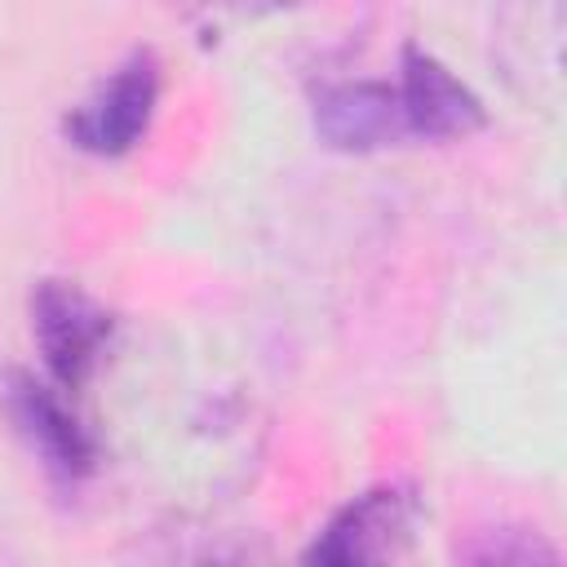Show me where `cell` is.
<instances>
[{
  "label": "cell",
  "mask_w": 567,
  "mask_h": 567,
  "mask_svg": "<svg viewBox=\"0 0 567 567\" xmlns=\"http://www.w3.org/2000/svg\"><path fill=\"white\" fill-rule=\"evenodd\" d=\"M465 567H558V554L536 527H492L470 545Z\"/></svg>",
  "instance_id": "cell-7"
},
{
  "label": "cell",
  "mask_w": 567,
  "mask_h": 567,
  "mask_svg": "<svg viewBox=\"0 0 567 567\" xmlns=\"http://www.w3.org/2000/svg\"><path fill=\"white\" fill-rule=\"evenodd\" d=\"M155 102H159V62L151 49H133L66 115V137L89 155H124L146 133Z\"/></svg>",
  "instance_id": "cell-2"
},
{
  "label": "cell",
  "mask_w": 567,
  "mask_h": 567,
  "mask_svg": "<svg viewBox=\"0 0 567 567\" xmlns=\"http://www.w3.org/2000/svg\"><path fill=\"white\" fill-rule=\"evenodd\" d=\"M412 523V501L399 487H372L341 505L306 545L301 567H394Z\"/></svg>",
  "instance_id": "cell-3"
},
{
  "label": "cell",
  "mask_w": 567,
  "mask_h": 567,
  "mask_svg": "<svg viewBox=\"0 0 567 567\" xmlns=\"http://www.w3.org/2000/svg\"><path fill=\"white\" fill-rule=\"evenodd\" d=\"M399 111H403V128L408 137H465L474 128H483V102L470 93V84H461L434 53L408 44L403 49V75L394 84Z\"/></svg>",
  "instance_id": "cell-5"
},
{
  "label": "cell",
  "mask_w": 567,
  "mask_h": 567,
  "mask_svg": "<svg viewBox=\"0 0 567 567\" xmlns=\"http://www.w3.org/2000/svg\"><path fill=\"white\" fill-rule=\"evenodd\" d=\"M4 416L13 421V430L27 439V447L53 474L80 478V474L93 470L97 443L80 425V416L66 408V399L58 394V385L35 381L31 372H9L4 377Z\"/></svg>",
  "instance_id": "cell-4"
},
{
  "label": "cell",
  "mask_w": 567,
  "mask_h": 567,
  "mask_svg": "<svg viewBox=\"0 0 567 567\" xmlns=\"http://www.w3.org/2000/svg\"><path fill=\"white\" fill-rule=\"evenodd\" d=\"M315 128L328 146H341V151H372L394 137H408L394 89L377 80L323 89L315 97Z\"/></svg>",
  "instance_id": "cell-6"
},
{
  "label": "cell",
  "mask_w": 567,
  "mask_h": 567,
  "mask_svg": "<svg viewBox=\"0 0 567 567\" xmlns=\"http://www.w3.org/2000/svg\"><path fill=\"white\" fill-rule=\"evenodd\" d=\"M111 328H115L111 310L93 301L80 284L40 279L31 288V337L58 390H80L93 377L111 341Z\"/></svg>",
  "instance_id": "cell-1"
}]
</instances>
